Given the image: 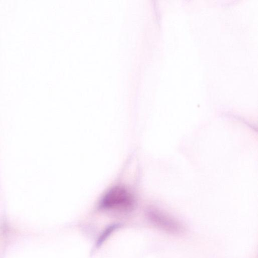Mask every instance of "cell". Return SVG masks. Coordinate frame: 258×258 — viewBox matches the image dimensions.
Returning a JSON list of instances; mask_svg holds the SVG:
<instances>
[{
	"mask_svg": "<svg viewBox=\"0 0 258 258\" xmlns=\"http://www.w3.org/2000/svg\"><path fill=\"white\" fill-rule=\"evenodd\" d=\"M120 226L119 224H114L109 226L100 236L96 244V247H100L102 243L108 238L110 235L116 230Z\"/></svg>",
	"mask_w": 258,
	"mask_h": 258,
	"instance_id": "obj_3",
	"label": "cell"
},
{
	"mask_svg": "<svg viewBox=\"0 0 258 258\" xmlns=\"http://www.w3.org/2000/svg\"><path fill=\"white\" fill-rule=\"evenodd\" d=\"M150 221L160 229L172 233L178 232L180 226L172 218L157 210H151L148 212Z\"/></svg>",
	"mask_w": 258,
	"mask_h": 258,
	"instance_id": "obj_2",
	"label": "cell"
},
{
	"mask_svg": "<svg viewBox=\"0 0 258 258\" xmlns=\"http://www.w3.org/2000/svg\"><path fill=\"white\" fill-rule=\"evenodd\" d=\"M132 194L124 186H115L110 189L101 200L99 208L104 210L128 212L136 206Z\"/></svg>",
	"mask_w": 258,
	"mask_h": 258,
	"instance_id": "obj_1",
	"label": "cell"
}]
</instances>
